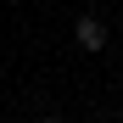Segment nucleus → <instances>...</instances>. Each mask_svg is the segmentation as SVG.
I'll list each match as a JSON object with an SVG mask.
<instances>
[{"instance_id": "1", "label": "nucleus", "mask_w": 123, "mask_h": 123, "mask_svg": "<svg viewBox=\"0 0 123 123\" xmlns=\"http://www.w3.org/2000/svg\"><path fill=\"white\" fill-rule=\"evenodd\" d=\"M73 39L84 50H101V45H106V23H101V17H78V23H73Z\"/></svg>"}, {"instance_id": "2", "label": "nucleus", "mask_w": 123, "mask_h": 123, "mask_svg": "<svg viewBox=\"0 0 123 123\" xmlns=\"http://www.w3.org/2000/svg\"><path fill=\"white\" fill-rule=\"evenodd\" d=\"M45 123H62V117H45Z\"/></svg>"}]
</instances>
